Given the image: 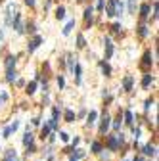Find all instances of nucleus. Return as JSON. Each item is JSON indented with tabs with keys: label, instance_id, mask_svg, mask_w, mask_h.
<instances>
[{
	"label": "nucleus",
	"instance_id": "13",
	"mask_svg": "<svg viewBox=\"0 0 159 161\" xmlns=\"http://www.w3.org/2000/svg\"><path fill=\"white\" fill-rule=\"evenodd\" d=\"M150 13V4H142L140 6V21H146Z\"/></svg>",
	"mask_w": 159,
	"mask_h": 161
},
{
	"label": "nucleus",
	"instance_id": "22",
	"mask_svg": "<svg viewBox=\"0 0 159 161\" xmlns=\"http://www.w3.org/2000/svg\"><path fill=\"white\" fill-rule=\"evenodd\" d=\"M63 117H65V121H67V123H73V119H75V111H73V109H65Z\"/></svg>",
	"mask_w": 159,
	"mask_h": 161
},
{
	"label": "nucleus",
	"instance_id": "44",
	"mask_svg": "<svg viewBox=\"0 0 159 161\" xmlns=\"http://www.w3.org/2000/svg\"><path fill=\"white\" fill-rule=\"evenodd\" d=\"M77 2H83V0H77Z\"/></svg>",
	"mask_w": 159,
	"mask_h": 161
},
{
	"label": "nucleus",
	"instance_id": "38",
	"mask_svg": "<svg viewBox=\"0 0 159 161\" xmlns=\"http://www.w3.org/2000/svg\"><path fill=\"white\" fill-rule=\"evenodd\" d=\"M153 19H157V2H153Z\"/></svg>",
	"mask_w": 159,
	"mask_h": 161
},
{
	"label": "nucleus",
	"instance_id": "25",
	"mask_svg": "<svg viewBox=\"0 0 159 161\" xmlns=\"http://www.w3.org/2000/svg\"><path fill=\"white\" fill-rule=\"evenodd\" d=\"M23 144H25V148L33 144V134L29 133V130H27V133H25V136H23Z\"/></svg>",
	"mask_w": 159,
	"mask_h": 161
},
{
	"label": "nucleus",
	"instance_id": "20",
	"mask_svg": "<svg viewBox=\"0 0 159 161\" xmlns=\"http://www.w3.org/2000/svg\"><path fill=\"white\" fill-rule=\"evenodd\" d=\"M96 119H98V113L96 111H94V109H92V111L88 113V117H86V125H94V123H96Z\"/></svg>",
	"mask_w": 159,
	"mask_h": 161
},
{
	"label": "nucleus",
	"instance_id": "16",
	"mask_svg": "<svg viewBox=\"0 0 159 161\" xmlns=\"http://www.w3.org/2000/svg\"><path fill=\"white\" fill-rule=\"evenodd\" d=\"M92 13H94V8L88 6V8L84 10V21H86V25H92Z\"/></svg>",
	"mask_w": 159,
	"mask_h": 161
},
{
	"label": "nucleus",
	"instance_id": "2",
	"mask_svg": "<svg viewBox=\"0 0 159 161\" xmlns=\"http://www.w3.org/2000/svg\"><path fill=\"white\" fill-rule=\"evenodd\" d=\"M40 44H42V36H40V35H35L33 39L29 40V44H27V52H29V54H33Z\"/></svg>",
	"mask_w": 159,
	"mask_h": 161
},
{
	"label": "nucleus",
	"instance_id": "35",
	"mask_svg": "<svg viewBox=\"0 0 159 161\" xmlns=\"http://www.w3.org/2000/svg\"><path fill=\"white\" fill-rule=\"evenodd\" d=\"M113 129L117 130V129H121V113H119V117H117V121L113 123Z\"/></svg>",
	"mask_w": 159,
	"mask_h": 161
},
{
	"label": "nucleus",
	"instance_id": "6",
	"mask_svg": "<svg viewBox=\"0 0 159 161\" xmlns=\"http://www.w3.org/2000/svg\"><path fill=\"white\" fill-rule=\"evenodd\" d=\"M104 54H105V58H104L105 62L113 56V42H111L109 39H105V42H104Z\"/></svg>",
	"mask_w": 159,
	"mask_h": 161
},
{
	"label": "nucleus",
	"instance_id": "28",
	"mask_svg": "<svg viewBox=\"0 0 159 161\" xmlns=\"http://www.w3.org/2000/svg\"><path fill=\"white\" fill-rule=\"evenodd\" d=\"M77 46H79V48H84V46H86V40H84V36H83V35H79V36H77Z\"/></svg>",
	"mask_w": 159,
	"mask_h": 161
},
{
	"label": "nucleus",
	"instance_id": "8",
	"mask_svg": "<svg viewBox=\"0 0 159 161\" xmlns=\"http://www.w3.org/2000/svg\"><path fill=\"white\" fill-rule=\"evenodd\" d=\"M132 84H134V79L131 75H127L125 79H123V90H125V92H131L132 90Z\"/></svg>",
	"mask_w": 159,
	"mask_h": 161
},
{
	"label": "nucleus",
	"instance_id": "19",
	"mask_svg": "<svg viewBox=\"0 0 159 161\" xmlns=\"http://www.w3.org/2000/svg\"><path fill=\"white\" fill-rule=\"evenodd\" d=\"M153 83V75H150V73H146V75H144V79H142V86L144 88H148V86Z\"/></svg>",
	"mask_w": 159,
	"mask_h": 161
},
{
	"label": "nucleus",
	"instance_id": "40",
	"mask_svg": "<svg viewBox=\"0 0 159 161\" xmlns=\"http://www.w3.org/2000/svg\"><path fill=\"white\" fill-rule=\"evenodd\" d=\"M25 4L29 6V8H33V6H35V0H25Z\"/></svg>",
	"mask_w": 159,
	"mask_h": 161
},
{
	"label": "nucleus",
	"instance_id": "18",
	"mask_svg": "<svg viewBox=\"0 0 159 161\" xmlns=\"http://www.w3.org/2000/svg\"><path fill=\"white\" fill-rule=\"evenodd\" d=\"M25 92L29 94V96H31V94H35V92H37V80H31V83H29V84L25 86Z\"/></svg>",
	"mask_w": 159,
	"mask_h": 161
},
{
	"label": "nucleus",
	"instance_id": "1",
	"mask_svg": "<svg viewBox=\"0 0 159 161\" xmlns=\"http://www.w3.org/2000/svg\"><path fill=\"white\" fill-rule=\"evenodd\" d=\"M125 142V138H123V134H117V136H109L107 138V148H109L111 152H117L119 146Z\"/></svg>",
	"mask_w": 159,
	"mask_h": 161
},
{
	"label": "nucleus",
	"instance_id": "37",
	"mask_svg": "<svg viewBox=\"0 0 159 161\" xmlns=\"http://www.w3.org/2000/svg\"><path fill=\"white\" fill-rule=\"evenodd\" d=\"M104 6H105L104 0H98V10H104Z\"/></svg>",
	"mask_w": 159,
	"mask_h": 161
},
{
	"label": "nucleus",
	"instance_id": "29",
	"mask_svg": "<svg viewBox=\"0 0 159 161\" xmlns=\"http://www.w3.org/2000/svg\"><path fill=\"white\" fill-rule=\"evenodd\" d=\"M23 31H27V33H31V35H33L35 31H37V25H35V23H27Z\"/></svg>",
	"mask_w": 159,
	"mask_h": 161
},
{
	"label": "nucleus",
	"instance_id": "5",
	"mask_svg": "<svg viewBox=\"0 0 159 161\" xmlns=\"http://www.w3.org/2000/svg\"><path fill=\"white\" fill-rule=\"evenodd\" d=\"M10 25H13V29L21 35L23 33V25H21V13H13V17H12V23Z\"/></svg>",
	"mask_w": 159,
	"mask_h": 161
},
{
	"label": "nucleus",
	"instance_id": "21",
	"mask_svg": "<svg viewBox=\"0 0 159 161\" xmlns=\"http://www.w3.org/2000/svg\"><path fill=\"white\" fill-rule=\"evenodd\" d=\"M16 77H17L16 69H8V71H6V80H8V83H13V80H16Z\"/></svg>",
	"mask_w": 159,
	"mask_h": 161
},
{
	"label": "nucleus",
	"instance_id": "26",
	"mask_svg": "<svg viewBox=\"0 0 159 161\" xmlns=\"http://www.w3.org/2000/svg\"><path fill=\"white\" fill-rule=\"evenodd\" d=\"M73 27H75V19H71L69 23L65 25V29H63V35H69L71 31H73Z\"/></svg>",
	"mask_w": 159,
	"mask_h": 161
},
{
	"label": "nucleus",
	"instance_id": "17",
	"mask_svg": "<svg viewBox=\"0 0 159 161\" xmlns=\"http://www.w3.org/2000/svg\"><path fill=\"white\" fill-rule=\"evenodd\" d=\"M13 10H16V8H13V4H10L8 8H6V25H10V23H12V17H13Z\"/></svg>",
	"mask_w": 159,
	"mask_h": 161
},
{
	"label": "nucleus",
	"instance_id": "14",
	"mask_svg": "<svg viewBox=\"0 0 159 161\" xmlns=\"http://www.w3.org/2000/svg\"><path fill=\"white\" fill-rule=\"evenodd\" d=\"M142 153H144V155H148V157H155V146H144V148H142Z\"/></svg>",
	"mask_w": 159,
	"mask_h": 161
},
{
	"label": "nucleus",
	"instance_id": "7",
	"mask_svg": "<svg viewBox=\"0 0 159 161\" xmlns=\"http://www.w3.org/2000/svg\"><path fill=\"white\" fill-rule=\"evenodd\" d=\"M109 121H111V119H109V115H107V113H104V117H102V123H100V133H102V134H105V133H107V129H109V125H111Z\"/></svg>",
	"mask_w": 159,
	"mask_h": 161
},
{
	"label": "nucleus",
	"instance_id": "9",
	"mask_svg": "<svg viewBox=\"0 0 159 161\" xmlns=\"http://www.w3.org/2000/svg\"><path fill=\"white\" fill-rule=\"evenodd\" d=\"M17 129H19V123H17V121H13L10 127H6V129H4V138H10L12 133H16Z\"/></svg>",
	"mask_w": 159,
	"mask_h": 161
},
{
	"label": "nucleus",
	"instance_id": "3",
	"mask_svg": "<svg viewBox=\"0 0 159 161\" xmlns=\"http://www.w3.org/2000/svg\"><path fill=\"white\" fill-rule=\"evenodd\" d=\"M151 63H153V60H151V52H150V50H148V52H146V54L142 56V62H140V67H142L144 71H148V69L151 67Z\"/></svg>",
	"mask_w": 159,
	"mask_h": 161
},
{
	"label": "nucleus",
	"instance_id": "15",
	"mask_svg": "<svg viewBox=\"0 0 159 161\" xmlns=\"http://www.w3.org/2000/svg\"><path fill=\"white\" fill-rule=\"evenodd\" d=\"M100 69H102V73H104L105 77H109V75H111V65L107 63V62H104V60L100 62Z\"/></svg>",
	"mask_w": 159,
	"mask_h": 161
},
{
	"label": "nucleus",
	"instance_id": "30",
	"mask_svg": "<svg viewBox=\"0 0 159 161\" xmlns=\"http://www.w3.org/2000/svg\"><path fill=\"white\" fill-rule=\"evenodd\" d=\"M102 152V144L100 142H92V153H100Z\"/></svg>",
	"mask_w": 159,
	"mask_h": 161
},
{
	"label": "nucleus",
	"instance_id": "34",
	"mask_svg": "<svg viewBox=\"0 0 159 161\" xmlns=\"http://www.w3.org/2000/svg\"><path fill=\"white\" fill-rule=\"evenodd\" d=\"M60 138H61V142H69V134H67V133H63V130L60 133Z\"/></svg>",
	"mask_w": 159,
	"mask_h": 161
},
{
	"label": "nucleus",
	"instance_id": "43",
	"mask_svg": "<svg viewBox=\"0 0 159 161\" xmlns=\"http://www.w3.org/2000/svg\"><path fill=\"white\" fill-rule=\"evenodd\" d=\"M2 36H4V33H2V31H0V40H2Z\"/></svg>",
	"mask_w": 159,
	"mask_h": 161
},
{
	"label": "nucleus",
	"instance_id": "41",
	"mask_svg": "<svg viewBox=\"0 0 159 161\" xmlns=\"http://www.w3.org/2000/svg\"><path fill=\"white\" fill-rule=\"evenodd\" d=\"M4 100H8V96H6V94H0V104H2Z\"/></svg>",
	"mask_w": 159,
	"mask_h": 161
},
{
	"label": "nucleus",
	"instance_id": "42",
	"mask_svg": "<svg viewBox=\"0 0 159 161\" xmlns=\"http://www.w3.org/2000/svg\"><path fill=\"white\" fill-rule=\"evenodd\" d=\"M134 161H144V157H140V155H136V157H134Z\"/></svg>",
	"mask_w": 159,
	"mask_h": 161
},
{
	"label": "nucleus",
	"instance_id": "23",
	"mask_svg": "<svg viewBox=\"0 0 159 161\" xmlns=\"http://www.w3.org/2000/svg\"><path fill=\"white\" fill-rule=\"evenodd\" d=\"M50 130H52V129H50V127H48V123H46V125L42 127V130H40V138H42V140H46V138L50 136Z\"/></svg>",
	"mask_w": 159,
	"mask_h": 161
},
{
	"label": "nucleus",
	"instance_id": "33",
	"mask_svg": "<svg viewBox=\"0 0 159 161\" xmlns=\"http://www.w3.org/2000/svg\"><path fill=\"white\" fill-rule=\"evenodd\" d=\"M57 86H60V90L63 88V86H65V79H63L61 75H60V77H57Z\"/></svg>",
	"mask_w": 159,
	"mask_h": 161
},
{
	"label": "nucleus",
	"instance_id": "11",
	"mask_svg": "<svg viewBox=\"0 0 159 161\" xmlns=\"http://www.w3.org/2000/svg\"><path fill=\"white\" fill-rule=\"evenodd\" d=\"M16 62H17V58H16V56H8V58H6V62H4V65H6V71L16 67Z\"/></svg>",
	"mask_w": 159,
	"mask_h": 161
},
{
	"label": "nucleus",
	"instance_id": "32",
	"mask_svg": "<svg viewBox=\"0 0 159 161\" xmlns=\"http://www.w3.org/2000/svg\"><path fill=\"white\" fill-rule=\"evenodd\" d=\"M121 29H123L121 23H113V25H111V31H113V33H117V35L121 33Z\"/></svg>",
	"mask_w": 159,
	"mask_h": 161
},
{
	"label": "nucleus",
	"instance_id": "12",
	"mask_svg": "<svg viewBox=\"0 0 159 161\" xmlns=\"http://www.w3.org/2000/svg\"><path fill=\"white\" fill-rule=\"evenodd\" d=\"M123 117H125V125L132 127V121H134V117H132V111H131V109H125V111H123Z\"/></svg>",
	"mask_w": 159,
	"mask_h": 161
},
{
	"label": "nucleus",
	"instance_id": "27",
	"mask_svg": "<svg viewBox=\"0 0 159 161\" xmlns=\"http://www.w3.org/2000/svg\"><path fill=\"white\" fill-rule=\"evenodd\" d=\"M138 36H140V39L148 36V27H146V25H140V27H138Z\"/></svg>",
	"mask_w": 159,
	"mask_h": 161
},
{
	"label": "nucleus",
	"instance_id": "31",
	"mask_svg": "<svg viewBox=\"0 0 159 161\" xmlns=\"http://www.w3.org/2000/svg\"><path fill=\"white\" fill-rule=\"evenodd\" d=\"M134 10H136V2L134 0H128V13H134Z\"/></svg>",
	"mask_w": 159,
	"mask_h": 161
},
{
	"label": "nucleus",
	"instance_id": "4",
	"mask_svg": "<svg viewBox=\"0 0 159 161\" xmlns=\"http://www.w3.org/2000/svg\"><path fill=\"white\" fill-rule=\"evenodd\" d=\"M104 8H105V16H107V17L117 16V6H115V0H107V6H104Z\"/></svg>",
	"mask_w": 159,
	"mask_h": 161
},
{
	"label": "nucleus",
	"instance_id": "36",
	"mask_svg": "<svg viewBox=\"0 0 159 161\" xmlns=\"http://www.w3.org/2000/svg\"><path fill=\"white\" fill-rule=\"evenodd\" d=\"M57 115H60V109L54 107V109H52V119H57Z\"/></svg>",
	"mask_w": 159,
	"mask_h": 161
},
{
	"label": "nucleus",
	"instance_id": "39",
	"mask_svg": "<svg viewBox=\"0 0 159 161\" xmlns=\"http://www.w3.org/2000/svg\"><path fill=\"white\" fill-rule=\"evenodd\" d=\"M151 104H153V102H151V100H148V102H146V106H144V109H146V111H148V109L151 107Z\"/></svg>",
	"mask_w": 159,
	"mask_h": 161
},
{
	"label": "nucleus",
	"instance_id": "24",
	"mask_svg": "<svg viewBox=\"0 0 159 161\" xmlns=\"http://www.w3.org/2000/svg\"><path fill=\"white\" fill-rule=\"evenodd\" d=\"M56 17H57V19H65V8H63V6H57V10H56Z\"/></svg>",
	"mask_w": 159,
	"mask_h": 161
},
{
	"label": "nucleus",
	"instance_id": "10",
	"mask_svg": "<svg viewBox=\"0 0 159 161\" xmlns=\"http://www.w3.org/2000/svg\"><path fill=\"white\" fill-rule=\"evenodd\" d=\"M73 73H75V83L77 84H81L83 83V69H81V65H79V63H75V67H73Z\"/></svg>",
	"mask_w": 159,
	"mask_h": 161
}]
</instances>
